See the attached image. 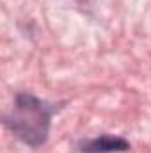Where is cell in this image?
Returning a JSON list of instances; mask_svg holds the SVG:
<instances>
[{"label": "cell", "mask_w": 151, "mask_h": 153, "mask_svg": "<svg viewBox=\"0 0 151 153\" xmlns=\"http://www.w3.org/2000/svg\"><path fill=\"white\" fill-rule=\"evenodd\" d=\"M130 144L121 139V137H110V135H101L98 139H93L84 144V153H115V152H126Z\"/></svg>", "instance_id": "cell-2"}, {"label": "cell", "mask_w": 151, "mask_h": 153, "mask_svg": "<svg viewBox=\"0 0 151 153\" xmlns=\"http://www.w3.org/2000/svg\"><path fill=\"white\" fill-rule=\"evenodd\" d=\"M53 111L55 107L41 102L32 94H18L13 112L7 116L5 123L18 139L29 146L38 148L48 137Z\"/></svg>", "instance_id": "cell-1"}]
</instances>
